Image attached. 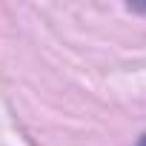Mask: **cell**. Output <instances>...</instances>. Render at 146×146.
<instances>
[{"label":"cell","mask_w":146,"mask_h":146,"mask_svg":"<svg viewBox=\"0 0 146 146\" xmlns=\"http://www.w3.org/2000/svg\"><path fill=\"white\" fill-rule=\"evenodd\" d=\"M137 146H146V137H143V140H140V143H137Z\"/></svg>","instance_id":"6da1fadb"}]
</instances>
